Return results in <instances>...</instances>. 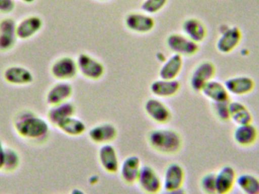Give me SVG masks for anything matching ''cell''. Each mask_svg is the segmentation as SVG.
Instances as JSON below:
<instances>
[{
    "label": "cell",
    "mask_w": 259,
    "mask_h": 194,
    "mask_svg": "<svg viewBox=\"0 0 259 194\" xmlns=\"http://www.w3.org/2000/svg\"><path fill=\"white\" fill-rule=\"evenodd\" d=\"M166 44L173 54L181 57L194 56L199 50V44L181 33H174L169 35L166 40Z\"/></svg>",
    "instance_id": "cell-4"
},
{
    "label": "cell",
    "mask_w": 259,
    "mask_h": 194,
    "mask_svg": "<svg viewBox=\"0 0 259 194\" xmlns=\"http://www.w3.org/2000/svg\"><path fill=\"white\" fill-rule=\"evenodd\" d=\"M73 92L74 89L71 84L68 82H59L50 88L47 92L46 100L50 106L59 105L68 102L72 97Z\"/></svg>",
    "instance_id": "cell-19"
},
{
    "label": "cell",
    "mask_w": 259,
    "mask_h": 194,
    "mask_svg": "<svg viewBox=\"0 0 259 194\" xmlns=\"http://www.w3.org/2000/svg\"><path fill=\"white\" fill-rule=\"evenodd\" d=\"M15 0H0V14L9 15L15 10Z\"/></svg>",
    "instance_id": "cell-34"
},
{
    "label": "cell",
    "mask_w": 259,
    "mask_h": 194,
    "mask_svg": "<svg viewBox=\"0 0 259 194\" xmlns=\"http://www.w3.org/2000/svg\"><path fill=\"white\" fill-rule=\"evenodd\" d=\"M118 134V129L113 124L105 122L92 127L88 131V137L93 143L102 146L112 143Z\"/></svg>",
    "instance_id": "cell-13"
},
{
    "label": "cell",
    "mask_w": 259,
    "mask_h": 194,
    "mask_svg": "<svg viewBox=\"0 0 259 194\" xmlns=\"http://www.w3.org/2000/svg\"><path fill=\"white\" fill-rule=\"evenodd\" d=\"M125 26L131 31L137 33H147L155 27V20L145 12H131L125 17Z\"/></svg>",
    "instance_id": "cell-11"
},
{
    "label": "cell",
    "mask_w": 259,
    "mask_h": 194,
    "mask_svg": "<svg viewBox=\"0 0 259 194\" xmlns=\"http://www.w3.org/2000/svg\"><path fill=\"white\" fill-rule=\"evenodd\" d=\"M23 3H26V4H32L34 3L36 0H21Z\"/></svg>",
    "instance_id": "cell-38"
},
{
    "label": "cell",
    "mask_w": 259,
    "mask_h": 194,
    "mask_svg": "<svg viewBox=\"0 0 259 194\" xmlns=\"http://www.w3.org/2000/svg\"><path fill=\"white\" fill-rule=\"evenodd\" d=\"M216 74L215 65L209 61H204L196 65L190 79V85L195 92H201L208 82L214 79Z\"/></svg>",
    "instance_id": "cell-7"
},
{
    "label": "cell",
    "mask_w": 259,
    "mask_h": 194,
    "mask_svg": "<svg viewBox=\"0 0 259 194\" xmlns=\"http://www.w3.org/2000/svg\"><path fill=\"white\" fill-rule=\"evenodd\" d=\"M230 116L231 120L237 125H247L252 123L253 117L249 108L238 101L230 102Z\"/></svg>",
    "instance_id": "cell-27"
},
{
    "label": "cell",
    "mask_w": 259,
    "mask_h": 194,
    "mask_svg": "<svg viewBox=\"0 0 259 194\" xmlns=\"http://www.w3.org/2000/svg\"><path fill=\"white\" fill-rule=\"evenodd\" d=\"M200 187L205 194H217L216 191L215 173L205 174L200 180Z\"/></svg>",
    "instance_id": "cell-32"
},
{
    "label": "cell",
    "mask_w": 259,
    "mask_h": 194,
    "mask_svg": "<svg viewBox=\"0 0 259 194\" xmlns=\"http://www.w3.org/2000/svg\"><path fill=\"white\" fill-rule=\"evenodd\" d=\"M236 185L243 194H259V178L252 174L237 175Z\"/></svg>",
    "instance_id": "cell-29"
},
{
    "label": "cell",
    "mask_w": 259,
    "mask_h": 194,
    "mask_svg": "<svg viewBox=\"0 0 259 194\" xmlns=\"http://www.w3.org/2000/svg\"><path fill=\"white\" fill-rule=\"evenodd\" d=\"M56 128H59L64 134L71 137H79L84 134L87 130L84 122L75 116L65 119L59 123Z\"/></svg>",
    "instance_id": "cell-28"
},
{
    "label": "cell",
    "mask_w": 259,
    "mask_h": 194,
    "mask_svg": "<svg viewBox=\"0 0 259 194\" xmlns=\"http://www.w3.org/2000/svg\"><path fill=\"white\" fill-rule=\"evenodd\" d=\"M144 111L151 120L159 125L168 123L172 118L170 108L158 98L148 99L144 104Z\"/></svg>",
    "instance_id": "cell-10"
},
{
    "label": "cell",
    "mask_w": 259,
    "mask_h": 194,
    "mask_svg": "<svg viewBox=\"0 0 259 194\" xmlns=\"http://www.w3.org/2000/svg\"><path fill=\"white\" fill-rule=\"evenodd\" d=\"M241 41L242 32L237 26H226L221 31L220 36L216 43V48L222 54H228L238 47Z\"/></svg>",
    "instance_id": "cell-8"
},
{
    "label": "cell",
    "mask_w": 259,
    "mask_h": 194,
    "mask_svg": "<svg viewBox=\"0 0 259 194\" xmlns=\"http://www.w3.org/2000/svg\"><path fill=\"white\" fill-rule=\"evenodd\" d=\"M179 81L158 79L150 85V91L157 98H170L177 95L181 90Z\"/></svg>",
    "instance_id": "cell-23"
},
{
    "label": "cell",
    "mask_w": 259,
    "mask_h": 194,
    "mask_svg": "<svg viewBox=\"0 0 259 194\" xmlns=\"http://www.w3.org/2000/svg\"><path fill=\"white\" fill-rule=\"evenodd\" d=\"M161 194H187V192L184 188L179 189V190H172V191H165Z\"/></svg>",
    "instance_id": "cell-36"
},
{
    "label": "cell",
    "mask_w": 259,
    "mask_h": 194,
    "mask_svg": "<svg viewBox=\"0 0 259 194\" xmlns=\"http://www.w3.org/2000/svg\"><path fill=\"white\" fill-rule=\"evenodd\" d=\"M184 61L183 57L173 54L163 62L159 70V77L166 80H176L182 71Z\"/></svg>",
    "instance_id": "cell-26"
},
{
    "label": "cell",
    "mask_w": 259,
    "mask_h": 194,
    "mask_svg": "<svg viewBox=\"0 0 259 194\" xmlns=\"http://www.w3.org/2000/svg\"><path fill=\"white\" fill-rule=\"evenodd\" d=\"M168 0H144L141 5V9L143 12L148 15H154L161 12Z\"/></svg>",
    "instance_id": "cell-31"
},
{
    "label": "cell",
    "mask_w": 259,
    "mask_h": 194,
    "mask_svg": "<svg viewBox=\"0 0 259 194\" xmlns=\"http://www.w3.org/2000/svg\"><path fill=\"white\" fill-rule=\"evenodd\" d=\"M225 88L230 95L245 96L255 89V83L252 77L248 76H236L225 81Z\"/></svg>",
    "instance_id": "cell-18"
},
{
    "label": "cell",
    "mask_w": 259,
    "mask_h": 194,
    "mask_svg": "<svg viewBox=\"0 0 259 194\" xmlns=\"http://www.w3.org/2000/svg\"><path fill=\"white\" fill-rule=\"evenodd\" d=\"M237 174L231 166H225L215 174L217 194L231 193L237 183Z\"/></svg>",
    "instance_id": "cell-17"
},
{
    "label": "cell",
    "mask_w": 259,
    "mask_h": 194,
    "mask_svg": "<svg viewBox=\"0 0 259 194\" xmlns=\"http://www.w3.org/2000/svg\"><path fill=\"white\" fill-rule=\"evenodd\" d=\"M182 30L184 35L198 44L205 41L206 38V27L198 18H190L186 19L183 22Z\"/></svg>",
    "instance_id": "cell-22"
},
{
    "label": "cell",
    "mask_w": 259,
    "mask_h": 194,
    "mask_svg": "<svg viewBox=\"0 0 259 194\" xmlns=\"http://www.w3.org/2000/svg\"><path fill=\"white\" fill-rule=\"evenodd\" d=\"M98 158L100 166L108 173L115 174L119 171V157L115 146L111 143L100 146Z\"/></svg>",
    "instance_id": "cell-15"
},
{
    "label": "cell",
    "mask_w": 259,
    "mask_h": 194,
    "mask_svg": "<svg viewBox=\"0 0 259 194\" xmlns=\"http://www.w3.org/2000/svg\"><path fill=\"white\" fill-rule=\"evenodd\" d=\"M14 128L20 137L32 141H44L50 133L49 122L31 110H22L15 115Z\"/></svg>",
    "instance_id": "cell-1"
},
{
    "label": "cell",
    "mask_w": 259,
    "mask_h": 194,
    "mask_svg": "<svg viewBox=\"0 0 259 194\" xmlns=\"http://www.w3.org/2000/svg\"><path fill=\"white\" fill-rule=\"evenodd\" d=\"M148 142L154 150L164 155H175L183 145L179 132L170 128H158L149 132Z\"/></svg>",
    "instance_id": "cell-2"
},
{
    "label": "cell",
    "mask_w": 259,
    "mask_h": 194,
    "mask_svg": "<svg viewBox=\"0 0 259 194\" xmlns=\"http://www.w3.org/2000/svg\"><path fill=\"white\" fill-rule=\"evenodd\" d=\"M44 26V21L39 15H32L17 23L16 32L18 39L27 41L37 34Z\"/></svg>",
    "instance_id": "cell-14"
},
{
    "label": "cell",
    "mask_w": 259,
    "mask_h": 194,
    "mask_svg": "<svg viewBox=\"0 0 259 194\" xmlns=\"http://www.w3.org/2000/svg\"><path fill=\"white\" fill-rule=\"evenodd\" d=\"M97 1L104 2V1H109V0H97Z\"/></svg>",
    "instance_id": "cell-39"
},
{
    "label": "cell",
    "mask_w": 259,
    "mask_h": 194,
    "mask_svg": "<svg viewBox=\"0 0 259 194\" xmlns=\"http://www.w3.org/2000/svg\"><path fill=\"white\" fill-rule=\"evenodd\" d=\"M17 22L12 18H3L0 21V52L7 53L16 45Z\"/></svg>",
    "instance_id": "cell-12"
},
{
    "label": "cell",
    "mask_w": 259,
    "mask_h": 194,
    "mask_svg": "<svg viewBox=\"0 0 259 194\" xmlns=\"http://www.w3.org/2000/svg\"><path fill=\"white\" fill-rule=\"evenodd\" d=\"M76 107L74 104L68 102L50 107L47 112L49 123L57 127L61 122L68 118L75 116Z\"/></svg>",
    "instance_id": "cell-24"
},
{
    "label": "cell",
    "mask_w": 259,
    "mask_h": 194,
    "mask_svg": "<svg viewBox=\"0 0 259 194\" xmlns=\"http://www.w3.org/2000/svg\"><path fill=\"white\" fill-rule=\"evenodd\" d=\"M185 177V170L181 164L170 163L164 169L162 178L163 189L165 191H172L183 188Z\"/></svg>",
    "instance_id": "cell-9"
},
{
    "label": "cell",
    "mask_w": 259,
    "mask_h": 194,
    "mask_svg": "<svg viewBox=\"0 0 259 194\" xmlns=\"http://www.w3.org/2000/svg\"><path fill=\"white\" fill-rule=\"evenodd\" d=\"M70 194H86L83 192V190H80L79 188H74L71 190V193Z\"/></svg>",
    "instance_id": "cell-37"
},
{
    "label": "cell",
    "mask_w": 259,
    "mask_h": 194,
    "mask_svg": "<svg viewBox=\"0 0 259 194\" xmlns=\"http://www.w3.org/2000/svg\"><path fill=\"white\" fill-rule=\"evenodd\" d=\"M20 163H21V159H20L19 153L12 148H6V156H5L3 171L6 172H15L19 167Z\"/></svg>",
    "instance_id": "cell-30"
},
{
    "label": "cell",
    "mask_w": 259,
    "mask_h": 194,
    "mask_svg": "<svg viewBox=\"0 0 259 194\" xmlns=\"http://www.w3.org/2000/svg\"><path fill=\"white\" fill-rule=\"evenodd\" d=\"M6 148L2 140H0V171H3V166H4Z\"/></svg>",
    "instance_id": "cell-35"
},
{
    "label": "cell",
    "mask_w": 259,
    "mask_h": 194,
    "mask_svg": "<svg viewBox=\"0 0 259 194\" xmlns=\"http://www.w3.org/2000/svg\"><path fill=\"white\" fill-rule=\"evenodd\" d=\"M234 141L242 147H250L256 143L258 131L252 123L237 125L233 134Z\"/></svg>",
    "instance_id": "cell-21"
},
{
    "label": "cell",
    "mask_w": 259,
    "mask_h": 194,
    "mask_svg": "<svg viewBox=\"0 0 259 194\" xmlns=\"http://www.w3.org/2000/svg\"><path fill=\"white\" fill-rule=\"evenodd\" d=\"M142 166L141 160L138 157H127L120 165L118 172L121 180L129 185L137 183Z\"/></svg>",
    "instance_id": "cell-20"
},
{
    "label": "cell",
    "mask_w": 259,
    "mask_h": 194,
    "mask_svg": "<svg viewBox=\"0 0 259 194\" xmlns=\"http://www.w3.org/2000/svg\"><path fill=\"white\" fill-rule=\"evenodd\" d=\"M230 102L231 101L213 103V110H214V114L222 122H226L231 120L229 108Z\"/></svg>",
    "instance_id": "cell-33"
},
{
    "label": "cell",
    "mask_w": 259,
    "mask_h": 194,
    "mask_svg": "<svg viewBox=\"0 0 259 194\" xmlns=\"http://www.w3.org/2000/svg\"><path fill=\"white\" fill-rule=\"evenodd\" d=\"M201 93L213 103L231 101L229 93L227 91L225 85L214 79L205 85Z\"/></svg>",
    "instance_id": "cell-25"
},
{
    "label": "cell",
    "mask_w": 259,
    "mask_h": 194,
    "mask_svg": "<svg viewBox=\"0 0 259 194\" xmlns=\"http://www.w3.org/2000/svg\"><path fill=\"white\" fill-rule=\"evenodd\" d=\"M137 183L146 194H158L163 189L162 178L150 166H142Z\"/></svg>",
    "instance_id": "cell-6"
},
{
    "label": "cell",
    "mask_w": 259,
    "mask_h": 194,
    "mask_svg": "<svg viewBox=\"0 0 259 194\" xmlns=\"http://www.w3.org/2000/svg\"><path fill=\"white\" fill-rule=\"evenodd\" d=\"M3 79L9 85L24 86L30 85L34 80L33 73L24 66L12 65L3 72Z\"/></svg>",
    "instance_id": "cell-16"
},
{
    "label": "cell",
    "mask_w": 259,
    "mask_h": 194,
    "mask_svg": "<svg viewBox=\"0 0 259 194\" xmlns=\"http://www.w3.org/2000/svg\"><path fill=\"white\" fill-rule=\"evenodd\" d=\"M50 73L59 82L73 80L78 73L77 61L71 56H62L52 64Z\"/></svg>",
    "instance_id": "cell-5"
},
{
    "label": "cell",
    "mask_w": 259,
    "mask_h": 194,
    "mask_svg": "<svg viewBox=\"0 0 259 194\" xmlns=\"http://www.w3.org/2000/svg\"><path fill=\"white\" fill-rule=\"evenodd\" d=\"M77 68L85 79L98 81L104 75L105 66L100 61L88 53H80L77 59Z\"/></svg>",
    "instance_id": "cell-3"
}]
</instances>
